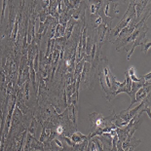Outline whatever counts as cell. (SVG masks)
<instances>
[{
	"label": "cell",
	"mask_w": 151,
	"mask_h": 151,
	"mask_svg": "<svg viewBox=\"0 0 151 151\" xmlns=\"http://www.w3.org/2000/svg\"><path fill=\"white\" fill-rule=\"evenodd\" d=\"M99 80H101V85L105 93L107 101H110L113 98V93L111 90V82L115 78V76L112 74L111 69L109 67V63L105 57L101 60V63L99 65Z\"/></svg>",
	"instance_id": "6da1fadb"
},
{
	"label": "cell",
	"mask_w": 151,
	"mask_h": 151,
	"mask_svg": "<svg viewBox=\"0 0 151 151\" xmlns=\"http://www.w3.org/2000/svg\"><path fill=\"white\" fill-rule=\"evenodd\" d=\"M70 137V139L72 140V142L73 143H75V144H78V143H81L83 142L84 140L86 139H89V137L88 136H84V134H82L80 132H74L71 136L69 137Z\"/></svg>",
	"instance_id": "7a4b0ae2"
},
{
	"label": "cell",
	"mask_w": 151,
	"mask_h": 151,
	"mask_svg": "<svg viewBox=\"0 0 151 151\" xmlns=\"http://www.w3.org/2000/svg\"><path fill=\"white\" fill-rule=\"evenodd\" d=\"M27 133L30 134L33 137H35V134H36V119L33 116H32V121L30 123V126L27 129Z\"/></svg>",
	"instance_id": "3957f363"
},
{
	"label": "cell",
	"mask_w": 151,
	"mask_h": 151,
	"mask_svg": "<svg viewBox=\"0 0 151 151\" xmlns=\"http://www.w3.org/2000/svg\"><path fill=\"white\" fill-rule=\"evenodd\" d=\"M6 3H7V1H3V8L1 11V22H0V24H2L3 21H4V13H5V8H6Z\"/></svg>",
	"instance_id": "277c9868"
},
{
	"label": "cell",
	"mask_w": 151,
	"mask_h": 151,
	"mask_svg": "<svg viewBox=\"0 0 151 151\" xmlns=\"http://www.w3.org/2000/svg\"><path fill=\"white\" fill-rule=\"evenodd\" d=\"M143 45H144V47H143V52L144 53H147V49L150 47V45H151V43L150 42H146V43H143Z\"/></svg>",
	"instance_id": "5b68a950"
}]
</instances>
